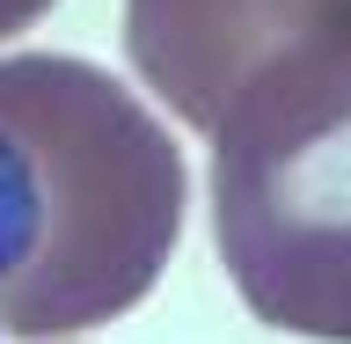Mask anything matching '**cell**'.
I'll list each match as a JSON object with an SVG mask.
<instances>
[{"mask_svg": "<svg viewBox=\"0 0 351 344\" xmlns=\"http://www.w3.org/2000/svg\"><path fill=\"white\" fill-rule=\"evenodd\" d=\"M44 15H51V0H0V44L22 37V30H29V22H44Z\"/></svg>", "mask_w": 351, "mask_h": 344, "instance_id": "obj_4", "label": "cell"}, {"mask_svg": "<svg viewBox=\"0 0 351 344\" xmlns=\"http://www.w3.org/2000/svg\"><path fill=\"white\" fill-rule=\"evenodd\" d=\"M15 235H22V205H15V183H8V169H0V264L15 257Z\"/></svg>", "mask_w": 351, "mask_h": 344, "instance_id": "obj_5", "label": "cell"}, {"mask_svg": "<svg viewBox=\"0 0 351 344\" xmlns=\"http://www.w3.org/2000/svg\"><path fill=\"white\" fill-rule=\"evenodd\" d=\"M322 37H351V0H125L132 66L183 125L205 132L256 66Z\"/></svg>", "mask_w": 351, "mask_h": 344, "instance_id": "obj_3", "label": "cell"}, {"mask_svg": "<svg viewBox=\"0 0 351 344\" xmlns=\"http://www.w3.org/2000/svg\"><path fill=\"white\" fill-rule=\"evenodd\" d=\"M0 169L22 235L0 264V330L73 337L154 293L183 235V154L117 73L66 51L0 59Z\"/></svg>", "mask_w": 351, "mask_h": 344, "instance_id": "obj_1", "label": "cell"}, {"mask_svg": "<svg viewBox=\"0 0 351 344\" xmlns=\"http://www.w3.org/2000/svg\"><path fill=\"white\" fill-rule=\"evenodd\" d=\"M213 242L256 323L351 344V37L293 44L227 95Z\"/></svg>", "mask_w": 351, "mask_h": 344, "instance_id": "obj_2", "label": "cell"}]
</instances>
